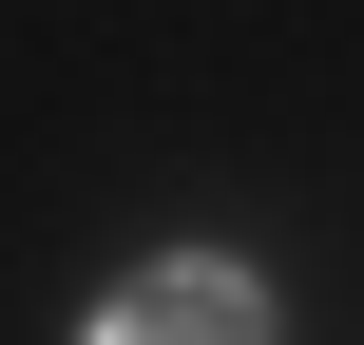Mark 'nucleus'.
I'll return each instance as SVG.
<instances>
[{
	"label": "nucleus",
	"mask_w": 364,
	"mask_h": 345,
	"mask_svg": "<svg viewBox=\"0 0 364 345\" xmlns=\"http://www.w3.org/2000/svg\"><path fill=\"white\" fill-rule=\"evenodd\" d=\"M96 345H269V288L211 269V250H173V269H134V288L96 307Z\"/></svg>",
	"instance_id": "f257e3e1"
}]
</instances>
